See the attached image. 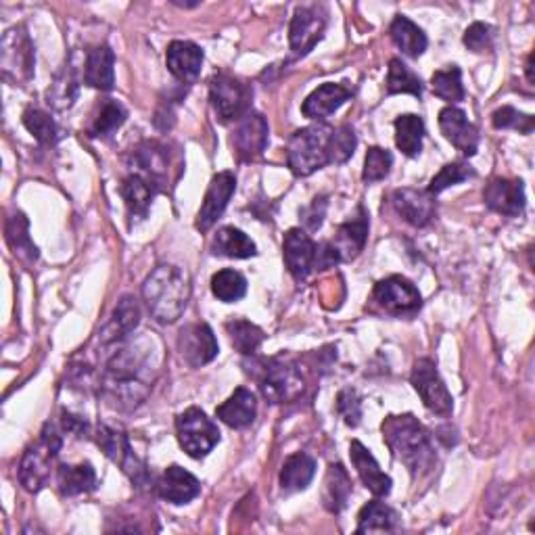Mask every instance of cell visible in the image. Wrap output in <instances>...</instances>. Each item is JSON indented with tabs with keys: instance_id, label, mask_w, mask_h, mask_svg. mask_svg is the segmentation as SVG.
Returning <instances> with one entry per match:
<instances>
[{
	"instance_id": "obj_7",
	"label": "cell",
	"mask_w": 535,
	"mask_h": 535,
	"mask_svg": "<svg viewBox=\"0 0 535 535\" xmlns=\"http://www.w3.org/2000/svg\"><path fill=\"white\" fill-rule=\"evenodd\" d=\"M253 90L241 78L228 72H218L209 80V101L222 124L239 122L251 111Z\"/></svg>"
},
{
	"instance_id": "obj_3",
	"label": "cell",
	"mask_w": 535,
	"mask_h": 535,
	"mask_svg": "<svg viewBox=\"0 0 535 535\" xmlns=\"http://www.w3.org/2000/svg\"><path fill=\"white\" fill-rule=\"evenodd\" d=\"M193 293L191 276L174 264L157 266L143 283V297L159 324H174L189 306Z\"/></svg>"
},
{
	"instance_id": "obj_31",
	"label": "cell",
	"mask_w": 535,
	"mask_h": 535,
	"mask_svg": "<svg viewBox=\"0 0 535 535\" xmlns=\"http://www.w3.org/2000/svg\"><path fill=\"white\" fill-rule=\"evenodd\" d=\"M57 483L61 496L74 498L97 490V473L90 462L61 464L57 471Z\"/></svg>"
},
{
	"instance_id": "obj_49",
	"label": "cell",
	"mask_w": 535,
	"mask_h": 535,
	"mask_svg": "<svg viewBox=\"0 0 535 535\" xmlns=\"http://www.w3.org/2000/svg\"><path fill=\"white\" fill-rule=\"evenodd\" d=\"M337 412L347 427H358L362 421V402L354 389H343L337 395Z\"/></svg>"
},
{
	"instance_id": "obj_46",
	"label": "cell",
	"mask_w": 535,
	"mask_h": 535,
	"mask_svg": "<svg viewBox=\"0 0 535 535\" xmlns=\"http://www.w3.org/2000/svg\"><path fill=\"white\" fill-rule=\"evenodd\" d=\"M469 178H475V170L469 164H464V161H454V164H446L431 178V182L427 186V193L437 197L439 193H444L446 189H450V186L460 184Z\"/></svg>"
},
{
	"instance_id": "obj_8",
	"label": "cell",
	"mask_w": 535,
	"mask_h": 535,
	"mask_svg": "<svg viewBox=\"0 0 535 535\" xmlns=\"http://www.w3.org/2000/svg\"><path fill=\"white\" fill-rule=\"evenodd\" d=\"M176 435L180 448L195 460L205 458L220 444L218 425L199 408H189L178 414Z\"/></svg>"
},
{
	"instance_id": "obj_12",
	"label": "cell",
	"mask_w": 535,
	"mask_h": 535,
	"mask_svg": "<svg viewBox=\"0 0 535 535\" xmlns=\"http://www.w3.org/2000/svg\"><path fill=\"white\" fill-rule=\"evenodd\" d=\"M372 295H375L377 304L393 316L414 314L423 306L421 293H418V289L408 281V278H404L400 274L383 278V281H379L375 285V291H372Z\"/></svg>"
},
{
	"instance_id": "obj_50",
	"label": "cell",
	"mask_w": 535,
	"mask_h": 535,
	"mask_svg": "<svg viewBox=\"0 0 535 535\" xmlns=\"http://www.w3.org/2000/svg\"><path fill=\"white\" fill-rule=\"evenodd\" d=\"M464 44H467V49L473 53L490 51L494 44V28L481 21L473 23V26H469L467 32H464Z\"/></svg>"
},
{
	"instance_id": "obj_20",
	"label": "cell",
	"mask_w": 535,
	"mask_h": 535,
	"mask_svg": "<svg viewBox=\"0 0 535 535\" xmlns=\"http://www.w3.org/2000/svg\"><path fill=\"white\" fill-rule=\"evenodd\" d=\"M203 59H205L203 49L191 40H172L168 44L166 63H168L170 74L186 86L195 84L197 78L201 76Z\"/></svg>"
},
{
	"instance_id": "obj_15",
	"label": "cell",
	"mask_w": 535,
	"mask_h": 535,
	"mask_svg": "<svg viewBox=\"0 0 535 535\" xmlns=\"http://www.w3.org/2000/svg\"><path fill=\"white\" fill-rule=\"evenodd\" d=\"M178 352L182 356V360L189 364L191 368H201L205 364L212 362L220 347H218V339L212 331V327L205 322H197V324H189V327H184L178 335Z\"/></svg>"
},
{
	"instance_id": "obj_2",
	"label": "cell",
	"mask_w": 535,
	"mask_h": 535,
	"mask_svg": "<svg viewBox=\"0 0 535 535\" xmlns=\"http://www.w3.org/2000/svg\"><path fill=\"white\" fill-rule=\"evenodd\" d=\"M383 439L393 458L400 460L412 477L427 475L437 462L431 435L412 414H391L383 421Z\"/></svg>"
},
{
	"instance_id": "obj_38",
	"label": "cell",
	"mask_w": 535,
	"mask_h": 535,
	"mask_svg": "<svg viewBox=\"0 0 535 535\" xmlns=\"http://www.w3.org/2000/svg\"><path fill=\"white\" fill-rule=\"evenodd\" d=\"M395 145L406 155L416 157L423 151V138H425V122L421 115L404 113L395 120Z\"/></svg>"
},
{
	"instance_id": "obj_9",
	"label": "cell",
	"mask_w": 535,
	"mask_h": 535,
	"mask_svg": "<svg viewBox=\"0 0 535 535\" xmlns=\"http://www.w3.org/2000/svg\"><path fill=\"white\" fill-rule=\"evenodd\" d=\"M34 63L36 53L28 30L23 26L7 30L0 42V67L5 78L13 84H28L34 76Z\"/></svg>"
},
{
	"instance_id": "obj_36",
	"label": "cell",
	"mask_w": 535,
	"mask_h": 535,
	"mask_svg": "<svg viewBox=\"0 0 535 535\" xmlns=\"http://www.w3.org/2000/svg\"><path fill=\"white\" fill-rule=\"evenodd\" d=\"M400 517L391 506L381 500L368 502L358 515V533H393L398 529Z\"/></svg>"
},
{
	"instance_id": "obj_29",
	"label": "cell",
	"mask_w": 535,
	"mask_h": 535,
	"mask_svg": "<svg viewBox=\"0 0 535 535\" xmlns=\"http://www.w3.org/2000/svg\"><path fill=\"white\" fill-rule=\"evenodd\" d=\"M84 82L92 88L109 92L115 86V55L107 44H97L86 53Z\"/></svg>"
},
{
	"instance_id": "obj_48",
	"label": "cell",
	"mask_w": 535,
	"mask_h": 535,
	"mask_svg": "<svg viewBox=\"0 0 535 535\" xmlns=\"http://www.w3.org/2000/svg\"><path fill=\"white\" fill-rule=\"evenodd\" d=\"M492 124H494L496 130L513 128V130H519L521 134H531L533 132V126H535V120L531 118V115L517 111L515 107L504 105V107H500V109L494 111Z\"/></svg>"
},
{
	"instance_id": "obj_37",
	"label": "cell",
	"mask_w": 535,
	"mask_h": 535,
	"mask_svg": "<svg viewBox=\"0 0 535 535\" xmlns=\"http://www.w3.org/2000/svg\"><path fill=\"white\" fill-rule=\"evenodd\" d=\"M5 232H7V243L13 249L15 258L26 264H34L38 260V247L30 239V222L26 216L21 212L13 214L5 224Z\"/></svg>"
},
{
	"instance_id": "obj_51",
	"label": "cell",
	"mask_w": 535,
	"mask_h": 535,
	"mask_svg": "<svg viewBox=\"0 0 535 535\" xmlns=\"http://www.w3.org/2000/svg\"><path fill=\"white\" fill-rule=\"evenodd\" d=\"M324 214H327V197H316L310 207L301 209V218H304L308 230H318L322 226Z\"/></svg>"
},
{
	"instance_id": "obj_52",
	"label": "cell",
	"mask_w": 535,
	"mask_h": 535,
	"mask_svg": "<svg viewBox=\"0 0 535 535\" xmlns=\"http://www.w3.org/2000/svg\"><path fill=\"white\" fill-rule=\"evenodd\" d=\"M61 425L67 433H72L76 437H86L88 431H90V425L84 421L82 416H76L72 412H61Z\"/></svg>"
},
{
	"instance_id": "obj_25",
	"label": "cell",
	"mask_w": 535,
	"mask_h": 535,
	"mask_svg": "<svg viewBox=\"0 0 535 535\" xmlns=\"http://www.w3.org/2000/svg\"><path fill=\"white\" fill-rule=\"evenodd\" d=\"M354 92L343 86V84H335V82H327L318 86L312 95L304 101L301 105V113L306 115V118L324 124V120L331 118V115L345 103L352 99Z\"/></svg>"
},
{
	"instance_id": "obj_40",
	"label": "cell",
	"mask_w": 535,
	"mask_h": 535,
	"mask_svg": "<svg viewBox=\"0 0 535 535\" xmlns=\"http://www.w3.org/2000/svg\"><path fill=\"white\" fill-rule=\"evenodd\" d=\"M126 120H128L126 107L115 99H105L99 105V111H97L95 118H92L88 132H90V136H95V138H109L124 126Z\"/></svg>"
},
{
	"instance_id": "obj_53",
	"label": "cell",
	"mask_w": 535,
	"mask_h": 535,
	"mask_svg": "<svg viewBox=\"0 0 535 535\" xmlns=\"http://www.w3.org/2000/svg\"><path fill=\"white\" fill-rule=\"evenodd\" d=\"M527 80L533 84V53L527 57Z\"/></svg>"
},
{
	"instance_id": "obj_34",
	"label": "cell",
	"mask_w": 535,
	"mask_h": 535,
	"mask_svg": "<svg viewBox=\"0 0 535 535\" xmlns=\"http://www.w3.org/2000/svg\"><path fill=\"white\" fill-rule=\"evenodd\" d=\"M314 475H316V460L306 452H297L285 460L278 481H281L283 492L291 494L306 490L312 483Z\"/></svg>"
},
{
	"instance_id": "obj_45",
	"label": "cell",
	"mask_w": 535,
	"mask_h": 535,
	"mask_svg": "<svg viewBox=\"0 0 535 535\" xmlns=\"http://www.w3.org/2000/svg\"><path fill=\"white\" fill-rule=\"evenodd\" d=\"M23 126L44 147H53L59 141V128L55 120L42 109H26V113H23Z\"/></svg>"
},
{
	"instance_id": "obj_42",
	"label": "cell",
	"mask_w": 535,
	"mask_h": 535,
	"mask_svg": "<svg viewBox=\"0 0 535 535\" xmlns=\"http://www.w3.org/2000/svg\"><path fill=\"white\" fill-rule=\"evenodd\" d=\"M431 88L433 95L446 103H460L464 99V84H462V72L460 67L450 65L448 69H439L431 76Z\"/></svg>"
},
{
	"instance_id": "obj_13",
	"label": "cell",
	"mask_w": 535,
	"mask_h": 535,
	"mask_svg": "<svg viewBox=\"0 0 535 535\" xmlns=\"http://www.w3.org/2000/svg\"><path fill=\"white\" fill-rule=\"evenodd\" d=\"M232 149L243 164L260 159L268 147V122L262 113L249 111L237 122L232 132Z\"/></svg>"
},
{
	"instance_id": "obj_4",
	"label": "cell",
	"mask_w": 535,
	"mask_h": 535,
	"mask_svg": "<svg viewBox=\"0 0 535 535\" xmlns=\"http://www.w3.org/2000/svg\"><path fill=\"white\" fill-rule=\"evenodd\" d=\"M335 128L329 124H314L295 130L287 145V164L297 178L312 176L314 172L335 164Z\"/></svg>"
},
{
	"instance_id": "obj_32",
	"label": "cell",
	"mask_w": 535,
	"mask_h": 535,
	"mask_svg": "<svg viewBox=\"0 0 535 535\" xmlns=\"http://www.w3.org/2000/svg\"><path fill=\"white\" fill-rule=\"evenodd\" d=\"M352 496V479L343 469V464H329L327 477H324L322 487V504L329 510L331 515H339L345 510L347 502Z\"/></svg>"
},
{
	"instance_id": "obj_21",
	"label": "cell",
	"mask_w": 535,
	"mask_h": 535,
	"mask_svg": "<svg viewBox=\"0 0 535 535\" xmlns=\"http://www.w3.org/2000/svg\"><path fill=\"white\" fill-rule=\"evenodd\" d=\"M391 205L404 222L423 228L435 218V199L427 191L418 189H398L391 193Z\"/></svg>"
},
{
	"instance_id": "obj_22",
	"label": "cell",
	"mask_w": 535,
	"mask_h": 535,
	"mask_svg": "<svg viewBox=\"0 0 535 535\" xmlns=\"http://www.w3.org/2000/svg\"><path fill=\"white\" fill-rule=\"evenodd\" d=\"M138 174L151 180L157 189H164L170 178V153L168 147L159 141H143L132 153Z\"/></svg>"
},
{
	"instance_id": "obj_33",
	"label": "cell",
	"mask_w": 535,
	"mask_h": 535,
	"mask_svg": "<svg viewBox=\"0 0 535 535\" xmlns=\"http://www.w3.org/2000/svg\"><path fill=\"white\" fill-rule=\"evenodd\" d=\"M389 34H391L393 44L398 46V49L410 59H418L427 51L429 40H427L425 32L406 15H395V19L391 21V26H389Z\"/></svg>"
},
{
	"instance_id": "obj_28",
	"label": "cell",
	"mask_w": 535,
	"mask_h": 535,
	"mask_svg": "<svg viewBox=\"0 0 535 535\" xmlns=\"http://www.w3.org/2000/svg\"><path fill=\"white\" fill-rule=\"evenodd\" d=\"M216 416L230 429H245L249 427L255 416H258V400L255 393L247 387L235 389L230 398L216 408Z\"/></svg>"
},
{
	"instance_id": "obj_17",
	"label": "cell",
	"mask_w": 535,
	"mask_h": 535,
	"mask_svg": "<svg viewBox=\"0 0 535 535\" xmlns=\"http://www.w3.org/2000/svg\"><path fill=\"white\" fill-rule=\"evenodd\" d=\"M483 201L487 209L506 216V218H519L525 212V186L523 180H510V178H492L485 184Z\"/></svg>"
},
{
	"instance_id": "obj_39",
	"label": "cell",
	"mask_w": 535,
	"mask_h": 535,
	"mask_svg": "<svg viewBox=\"0 0 535 535\" xmlns=\"http://www.w3.org/2000/svg\"><path fill=\"white\" fill-rule=\"evenodd\" d=\"M226 333H228L232 347H235V350L243 356H255V352L260 350V345L266 339L264 331L258 327V324H253L243 318H235L226 322Z\"/></svg>"
},
{
	"instance_id": "obj_16",
	"label": "cell",
	"mask_w": 535,
	"mask_h": 535,
	"mask_svg": "<svg viewBox=\"0 0 535 535\" xmlns=\"http://www.w3.org/2000/svg\"><path fill=\"white\" fill-rule=\"evenodd\" d=\"M235 191H237V178L232 172H220L212 178L195 220L199 232H207L222 218L228 207V201L235 195Z\"/></svg>"
},
{
	"instance_id": "obj_30",
	"label": "cell",
	"mask_w": 535,
	"mask_h": 535,
	"mask_svg": "<svg viewBox=\"0 0 535 535\" xmlns=\"http://www.w3.org/2000/svg\"><path fill=\"white\" fill-rule=\"evenodd\" d=\"M157 193H159L157 186L151 180H147L145 176H141V174H130L122 182L120 195L126 201V207H128V214H130L132 222L147 218L151 203H153Z\"/></svg>"
},
{
	"instance_id": "obj_19",
	"label": "cell",
	"mask_w": 535,
	"mask_h": 535,
	"mask_svg": "<svg viewBox=\"0 0 535 535\" xmlns=\"http://www.w3.org/2000/svg\"><path fill=\"white\" fill-rule=\"evenodd\" d=\"M439 128L446 141L452 143L464 157H473L479 147V130L469 122L467 113L462 109L448 105L439 111Z\"/></svg>"
},
{
	"instance_id": "obj_10",
	"label": "cell",
	"mask_w": 535,
	"mask_h": 535,
	"mask_svg": "<svg viewBox=\"0 0 535 535\" xmlns=\"http://www.w3.org/2000/svg\"><path fill=\"white\" fill-rule=\"evenodd\" d=\"M410 383L416 389V393L421 395V400L429 412L439 414V416L452 414V410H454L452 393L448 391L446 383L441 381L433 360H429V358L416 360L412 366Z\"/></svg>"
},
{
	"instance_id": "obj_11",
	"label": "cell",
	"mask_w": 535,
	"mask_h": 535,
	"mask_svg": "<svg viewBox=\"0 0 535 535\" xmlns=\"http://www.w3.org/2000/svg\"><path fill=\"white\" fill-rule=\"evenodd\" d=\"M95 439H97L99 448L105 452V456L111 462L120 464L122 471L132 479V483H136L138 487H143L149 481V471L145 469V464L134 456L128 435L122 429L109 427V425H99Z\"/></svg>"
},
{
	"instance_id": "obj_23",
	"label": "cell",
	"mask_w": 535,
	"mask_h": 535,
	"mask_svg": "<svg viewBox=\"0 0 535 535\" xmlns=\"http://www.w3.org/2000/svg\"><path fill=\"white\" fill-rule=\"evenodd\" d=\"M155 492L166 502L182 506L193 502L201 494V483L193 473L184 471L178 464H172L155 483Z\"/></svg>"
},
{
	"instance_id": "obj_14",
	"label": "cell",
	"mask_w": 535,
	"mask_h": 535,
	"mask_svg": "<svg viewBox=\"0 0 535 535\" xmlns=\"http://www.w3.org/2000/svg\"><path fill=\"white\" fill-rule=\"evenodd\" d=\"M327 30V15L320 7H299L291 19L289 26V44L293 55L306 57L314 46L322 40Z\"/></svg>"
},
{
	"instance_id": "obj_27",
	"label": "cell",
	"mask_w": 535,
	"mask_h": 535,
	"mask_svg": "<svg viewBox=\"0 0 535 535\" xmlns=\"http://www.w3.org/2000/svg\"><path fill=\"white\" fill-rule=\"evenodd\" d=\"M138 322H141V306H138V299L134 295H124L118 301V308H115L111 322L101 333V343L105 345L124 343L138 327Z\"/></svg>"
},
{
	"instance_id": "obj_26",
	"label": "cell",
	"mask_w": 535,
	"mask_h": 535,
	"mask_svg": "<svg viewBox=\"0 0 535 535\" xmlns=\"http://www.w3.org/2000/svg\"><path fill=\"white\" fill-rule=\"evenodd\" d=\"M350 458L352 464L358 471V477L362 479V483L366 485V490L377 496V498H385L391 494V477L385 475L379 467V462L375 460V456L370 454V450L362 444V441L354 439L350 444Z\"/></svg>"
},
{
	"instance_id": "obj_5",
	"label": "cell",
	"mask_w": 535,
	"mask_h": 535,
	"mask_svg": "<svg viewBox=\"0 0 535 535\" xmlns=\"http://www.w3.org/2000/svg\"><path fill=\"white\" fill-rule=\"evenodd\" d=\"M253 377L258 379L264 400L270 404H291L306 391L304 372L285 358L262 360L258 370H253Z\"/></svg>"
},
{
	"instance_id": "obj_18",
	"label": "cell",
	"mask_w": 535,
	"mask_h": 535,
	"mask_svg": "<svg viewBox=\"0 0 535 535\" xmlns=\"http://www.w3.org/2000/svg\"><path fill=\"white\" fill-rule=\"evenodd\" d=\"M283 258L289 274L297 283L316 270V243L304 228H289L283 241Z\"/></svg>"
},
{
	"instance_id": "obj_24",
	"label": "cell",
	"mask_w": 535,
	"mask_h": 535,
	"mask_svg": "<svg viewBox=\"0 0 535 535\" xmlns=\"http://www.w3.org/2000/svg\"><path fill=\"white\" fill-rule=\"evenodd\" d=\"M366 241H368V214L364 205H358L356 216L337 228V235L331 241V245L339 255V262H352L362 253Z\"/></svg>"
},
{
	"instance_id": "obj_35",
	"label": "cell",
	"mask_w": 535,
	"mask_h": 535,
	"mask_svg": "<svg viewBox=\"0 0 535 535\" xmlns=\"http://www.w3.org/2000/svg\"><path fill=\"white\" fill-rule=\"evenodd\" d=\"M212 251L222 258L230 260H247L258 253V247L245 235L243 230L235 226H224L218 230V235L212 241Z\"/></svg>"
},
{
	"instance_id": "obj_43",
	"label": "cell",
	"mask_w": 535,
	"mask_h": 535,
	"mask_svg": "<svg viewBox=\"0 0 535 535\" xmlns=\"http://www.w3.org/2000/svg\"><path fill=\"white\" fill-rule=\"evenodd\" d=\"M76 99H78V80L74 76V69L65 65L63 72L57 74L55 82L51 84L49 92H46V103L63 111L72 107Z\"/></svg>"
},
{
	"instance_id": "obj_47",
	"label": "cell",
	"mask_w": 535,
	"mask_h": 535,
	"mask_svg": "<svg viewBox=\"0 0 535 535\" xmlns=\"http://www.w3.org/2000/svg\"><path fill=\"white\" fill-rule=\"evenodd\" d=\"M391 164H393V155L387 149L370 147L366 153V159H364L362 180L370 184V182H379V180L387 178Z\"/></svg>"
},
{
	"instance_id": "obj_44",
	"label": "cell",
	"mask_w": 535,
	"mask_h": 535,
	"mask_svg": "<svg viewBox=\"0 0 535 535\" xmlns=\"http://www.w3.org/2000/svg\"><path fill=\"white\" fill-rule=\"evenodd\" d=\"M212 293L224 304H235L247 293V278L237 270H220L212 276Z\"/></svg>"
},
{
	"instance_id": "obj_1",
	"label": "cell",
	"mask_w": 535,
	"mask_h": 535,
	"mask_svg": "<svg viewBox=\"0 0 535 535\" xmlns=\"http://www.w3.org/2000/svg\"><path fill=\"white\" fill-rule=\"evenodd\" d=\"M157 358L153 352V339L145 337L138 343H120L103 372V393L111 406L132 410L141 406L153 389L157 377Z\"/></svg>"
},
{
	"instance_id": "obj_41",
	"label": "cell",
	"mask_w": 535,
	"mask_h": 535,
	"mask_svg": "<svg viewBox=\"0 0 535 535\" xmlns=\"http://www.w3.org/2000/svg\"><path fill=\"white\" fill-rule=\"evenodd\" d=\"M387 95H414L423 97V82L402 59L389 61L387 72Z\"/></svg>"
},
{
	"instance_id": "obj_6",
	"label": "cell",
	"mask_w": 535,
	"mask_h": 535,
	"mask_svg": "<svg viewBox=\"0 0 535 535\" xmlns=\"http://www.w3.org/2000/svg\"><path fill=\"white\" fill-rule=\"evenodd\" d=\"M63 448V437L53 423H46L36 444H32L19 462V483L30 494L40 492L51 477V467Z\"/></svg>"
}]
</instances>
